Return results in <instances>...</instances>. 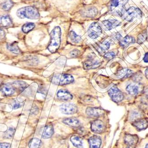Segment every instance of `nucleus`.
<instances>
[{"mask_svg": "<svg viewBox=\"0 0 148 148\" xmlns=\"http://www.w3.org/2000/svg\"><path fill=\"white\" fill-rule=\"evenodd\" d=\"M61 29L60 27H56L51 32L50 42L48 48L51 53H55L60 48L61 43Z\"/></svg>", "mask_w": 148, "mask_h": 148, "instance_id": "nucleus-1", "label": "nucleus"}, {"mask_svg": "<svg viewBox=\"0 0 148 148\" xmlns=\"http://www.w3.org/2000/svg\"><path fill=\"white\" fill-rule=\"evenodd\" d=\"M17 16L21 19L26 18L31 20H36L40 17V14L34 7L26 6L21 8L16 12Z\"/></svg>", "mask_w": 148, "mask_h": 148, "instance_id": "nucleus-2", "label": "nucleus"}, {"mask_svg": "<svg viewBox=\"0 0 148 148\" xmlns=\"http://www.w3.org/2000/svg\"><path fill=\"white\" fill-rule=\"evenodd\" d=\"M74 77L70 74H55L50 78V81L52 84L59 86L65 85L74 82Z\"/></svg>", "mask_w": 148, "mask_h": 148, "instance_id": "nucleus-3", "label": "nucleus"}, {"mask_svg": "<svg viewBox=\"0 0 148 148\" xmlns=\"http://www.w3.org/2000/svg\"><path fill=\"white\" fill-rule=\"evenodd\" d=\"M129 0H111L109 5V10L113 14L122 16L125 10V6Z\"/></svg>", "mask_w": 148, "mask_h": 148, "instance_id": "nucleus-4", "label": "nucleus"}, {"mask_svg": "<svg viewBox=\"0 0 148 148\" xmlns=\"http://www.w3.org/2000/svg\"><path fill=\"white\" fill-rule=\"evenodd\" d=\"M142 14V11L138 8L132 6L127 10H125L121 16L126 21H131L134 18L141 17Z\"/></svg>", "mask_w": 148, "mask_h": 148, "instance_id": "nucleus-5", "label": "nucleus"}, {"mask_svg": "<svg viewBox=\"0 0 148 148\" xmlns=\"http://www.w3.org/2000/svg\"><path fill=\"white\" fill-rule=\"evenodd\" d=\"M108 92L111 99L115 103H120L123 100L124 98L123 94L115 86H112L109 90Z\"/></svg>", "mask_w": 148, "mask_h": 148, "instance_id": "nucleus-6", "label": "nucleus"}, {"mask_svg": "<svg viewBox=\"0 0 148 148\" xmlns=\"http://www.w3.org/2000/svg\"><path fill=\"white\" fill-rule=\"evenodd\" d=\"M88 35L92 39H96L102 33V28L97 22H93L89 27Z\"/></svg>", "mask_w": 148, "mask_h": 148, "instance_id": "nucleus-7", "label": "nucleus"}, {"mask_svg": "<svg viewBox=\"0 0 148 148\" xmlns=\"http://www.w3.org/2000/svg\"><path fill=\"white\" fill-rule=\"evenodd\" d=\"M60 109L61 113L67 115L73 114L78 112L77 106L72 103L63 104L60 106Z\"/></svg>", "mask_w": 148, "mask_h": 148, "instance_id": "nucleus-8", "label": "nucleus"}, {"mask_svg": "<svg viewBox=\"0 0 148 148\" xmlns=\"http://www.w3.org/2000/svg\"><path fill=\"white\" fill-rule=\"evenodd\" d=\"M90 128L91 130L94 133L101 134L103 133L105 130V125L102 121L96 120L91 123Z\"/></svg>", "mask_w": 148, "mask_h": 148, "instance_id": "nucleus-9", "label": "nucleus"}, {"mask_svg": "<svg viewBox=\"0 0 148 148\" xmlns=\"http://www.w3.org/2000/svg\"><path fill=\"white\" fill-rule=\"evenodd\" d=\"M39 134L42 138L48 139L51 138L54 134V128L51 125H47L41 127Z\"/></svg>", "mask_w": 148, "mask_h": 148, "instance_id": "nucleus-10", "label": "nucleus"}, {"mask_svg": "<svg viewBox=\"0 0 148 148\" xmlns=\"http://www.w3.org/2000/svg\"><path fill=\"white\" fill-rule=\"evenodd\" d=\"M102 23L103 29L106 31L110 30L120 25L121 24L118 20L115 19L105 20L102 21Z\"/></svg>", "mask_w": 148, "mask_h": 148, "instance_id": "nucleus-11", "label": "nucleus"}, {"mask_svg": "<svg viewBox=\"0 0 148 148\" xmlns=\"http://www.w3.org/2000/svg\"><path fill=\"white\" fill-rule=\"evenodd\" d=\"M98 10L95 7H90L85 8L80 12L81 15L82 16L87 18L95 17L98 14Z\"/></svg>", "mask_w": 148, "mask_h": 148, "instance_id": "nucleus-12", "label": "nucleus"}, {"mask_svg": "<svg viewBox=\"0 0 148 148\" xmlns=\"http://www.w3.org/2000/svg\"><path fill=\"white\" fill-rule=\"evenodd\" d=\"M86 113L88 116L91 117H99L104 114L103 109L97 107H88L86 108Z\"/></svg>", "mask_w": 148, "mask_h": 148, "instance_id": "nucleus-13", "label": "nucleus"}, {"mask_svg": "<svg viewBox=\"0 0 148 148\" xmlns=\"http://www.w3.org/2000/svg\"><path fill=\"white\" fill-rule=\"evenodd\" d=\"M110 45V42L109 41H105L99 43L95 45V48L97 51L101 55H103L106 53V51L108 50Z\"/></svg>", "mask_w": 148, "mask_h": 148, "instance_id": "nucleus-14", "label": "nucleus"}, {"mask_svg": "<svg viewBox=\"0 0 148 148\" xmlns=\"http://www.w3.org/2000/svg\"><path fill=\"white\" fill-rule=\"evenodd\" d=\"M90 148H100L102 144V139L98 135H93L88 140Z\"/></svg>", "mask_w": 148, "mask_h": 148, "instance_id": "nucleus-15", "label": "nucleus"}, {"mask_svg": "<svg viewBox=\"0 0 148 148\" xmlns=\"http://www.w3.org/2000/svg\"><path fill=\"white\" fill-rule=\"evenodd\" d=\"M57 97L59 100L63 101L70 100L73 98L72 95L69 91L64 89L60 90L57 92Z\"/></svg>", "mask_w": 148, "mask_h": 148, "instance_id": "nucleus-16", "label": "nucleus"}, {"mask_svg": "<svg viewBox=\"0 0 148 148\" xmlns=\"http://www.w3.org/2000/svg\"><path fill=\"white\" fill-rule=\"evenodd\" d=\"M102 64V63L99 61L93 60H87L83 63V66L84 69L90 70L97 69Z\"/></svg>", "mask_w": 148, "mask_h": 148, "instance_id": "nucleus-17", "label": "nucleus"}, {"mask_svg": "<svg viewBox=\"0 0 148 148\" xmlns=\"http://www.w3.org/2000/svg\"><path fill=\"white\" fill-rule=\"evenodd\" d=\"M62 122L64 124L69 125L73 127H78L80 125V122L76 118L71 117V118H66L64 119Z\"/></svg>", "mask_w": 148, "mask_h": 148, "instance_id": "nucleus-18", "label": "nucleus"}, {"mask_svg": "<svg viewBox=\"0 0 148 148\" xmlns=\"http://www.w3.org/2000/svg\"><path fill=\"white\" fill-rule=\"evenodd\" d=\"M1 91L4 95L9 96L12 95L14 93L15 89L12 85L7 84L3 86Z\"/></svg>", "mask_w": 148, "mask_h": 148, "instance_id": "nucleus-19", "label": "nucleus"}, {"mask_svg": "<svg viewBox=\"0 0 148 148\" xmlns=\"http://www.w3.org/2000/svg\"><path fill=\"white\" fill-rule=\"evenodd\" d=\"M12 25V21L9 16H0V27L3 28H9Z\"/></svg>", "mask_w": 148, "mask_h": 148, "instance_id": "nucleus-20", "label": "nucleus"}, {"mask_svg": "<svg viewBox=\"0 0 148 148\" xmlns=\"http://www.w3.org/2000/svg\"><path fill=\"white\" fill-rule=\"evenodd\" d=\"M134 72L132 70L127 69H123L118 71L116 73V75L120 79L129 78L132 76Z\"/></svg>", "mask_w": 148, "mask_h": 148, "instance_id": "nucleus-21", "label": "nucleus"}, {"mask_svg": "<svg viewBox=\"0 0 148 148\" xmlns=\"http://www.w3.org/2000/svg\"><path fill=\"white\" fill-rule=\"evenodd\" d=\"M138 140V138L136 135L127 134L125 137L124 141L126 144L132 146L137 143Z\"/></svg>", "mask_w": 148, "mask_h": 148, "instance_id": "nucleus-22", "label": "nucleus"}, {"mask_svg": "<svg viewBox=\"0 0 148 148\" xmlns=\"http://www.w3.org/2000/svg\"><path fill=\"white\" fill-rule=\"evenodd\" d=\"M13 86L15 89H17L21 92H24L29 87V85L23 81H16L13 82Z\"/></svg>", "mask_w": 148, "mask_h": 148, "instance_id": "nucleus-23", "label": "nucleus"}, {"mask_svg": "<svg viewBox=\"0 0 148 148\" xmlns=\"http://www.w3.org/2000/svg\"><path fill=\"white\" fill-rule=\"evenodd\" d=\"M135 42V39L134 37L130 36H126L124 38L120 40L119 45L123 48H124L130 44H133Z\"/></svg>", "mask_w": 148, "mask_h": 148, "instance_id": "nucleus-24", "label": "nucleus"}, {"mask_svg": "<svg viewBox=\"0 0 148 148\" xmlns=\"http://www.w3.org/2000/svg\"><path fill=\"white\" fill-rule=\"evenodd\" d=\"M133 125L139 130L145 129L148 127V122L145 119L138 120L134 122Z\"/></svg>", "mask_w": 148, "mask_h": 148, "instance_id": "nucleus-25", "label": "nucleus"}, {"mask_svg": "<svg viewBox=\"0 0 148 148\" xmlns=\"http://www.w3.org/2000/svg\"><path fill=\"white\" fill-rule=\"evenodd\" d=\"M126 90L130 95L135 96L138 93V86L134 84H129L126 86Z\"/></svg>", "mask_w": 148, "mask_h": 148, "instance_id": "nucleus-26", "label": "nucleus"}, {"mask_svg": "<svg viewBox=\"0 0 148 148\" xmlns=\"http://www.w3.org/2000/svg\"><path fill=\"white\" fill-rule=\"evenodd\" d=\"M70 141L76 148H84L82 139L79 136L75 135L71 136L70 138Z\"/></svg>", "mask_w": 148, "mask_h": 148, "instance_id": "nucleus-27", "label": "nucleus"}, {"mask_svg": "<svg viewBox=\"0 0 148 148\" xmlns=\"http://www.w3.org/2000/svg\"><path fill=\"white\" fill-rule=\"evenodd\" d=\"M7 48L12 53H14L15 54H20L21 53V51L19 48L17 43L16 42H13L11 44H8L7 45Z\"/></svg>", "mask_w": 148, "mask_h": 148, "instance_id": "nucleus-28", "label": "nucleus"}, {"mask_svg": "<svg viewBox=\"0 0 148 148\" xmlns=\"http://www.w3.org/2000/svg\"><path fill=\"white\" fill-rule=\"evenodd\" d=\"M42 145L41 140L37 138L31 139L28 144L29 148H40Z\"/></svg>", "mask_w": 148, "mask_h": 148, "instance_id": "nucleus-29", "label": "nucleus"}, {"mask_svg": "<svg viewBox=\"0 0 148 148\" xmlns=\"http://www.w3.org/2000/svg\"><path fill=\"white\" fill-rule=\"evenodd\" d=\"M69 36L71 40L73 43H78L81 40V36L77 35L75 32L73 31L70 32Z\"/></svg>", "mask_w": 148, "mask_h": 148, "instance_id": "nucleus-30", "label": "nucleus"}, {"mask_svg": "<svg viewBox=\"0 0 148 148\" xmlns=\"http://www.w3.org/2000/svg\"><path fill=\"white\" fill-rule=\"evenodd\" d=\"M35 27V25L33 23H28L25 24L22 27V29L24 33H28L32 30Z\"/></svg>", "mask_w": 148, "mask_h": 148, "instance_id": "nucleus-31", "label": "nucleus"}, {"mask_svg": "<svg viewBox=\"0 0 148 148\" xmlns=\"http://www.w3.org/2000/svg\"><path fill=\"white\" fill-rule=\"evenodd\" d=\"M13 3L11 0H6L2 4V9L5 11H9L13 6Z\"/></svg>", "mask_w": 148, "mask_h": 148, "instance_id": "nucleus-32", "label": "nucleus"}, {"mask_svg": "<svg viewBox=\"0 0 148 148\" xmlns=\"http://www.w3.org/2000/svg\"><path fill=\"white\" fill-rule=\"evenodd\" d=\"M15 129L12 127H10L4 134V138H11L14 134Z\"/></svg>", "mask_w": 148, "mask_h": 148, "instance_id": "nucleus-33", "label": "nucleus"}, {"mask_svg": "<svg viewBox=\"0 0 148 148\" xmlns=\"http://www.w3.org/2000/svg\"><path fill=\"white\" fill-rule=\"evenodd\" d=\"M147 39V34L146 32H143L140 33L138 36V44H142Z\"/></svg>", "mask_w": 148, "mask_h": 148, "instance_id": "nucleus-34", "label": "nucleus"}, {"mask_svg": "<svg viewBox=\"0 0 148 148\" xmlns=\"http://www.w3.org/2000/svg\"><path fill=\"white\" fill-rule=\"evenodd\" d=\"M115 56V53H114V52H112V51H110V52L106 53L104 55V57L105 59L108 60H112L113 58H114Z\"/></svg>", "mask_w": 148, "mask_h": 148, "instance_id": "nucleus-35", "label": "nucleus"}, {"mask_svg": "<svg viewBox=\"0 0 148 148\" xmlns=\"http://www.w3.org/2000/svg\"><path fill=\"white\" fill-rule=\"evenodd\" d=\"M80 54V51L78 49H74L70 53V56L71 57L75 58L79 56Z\"/></svg>", "mask_w": 148, "mask_h": 148, "instance_id": "nucleus-36", "label": "nucleus"}, {"mask_svg": "<svg viewBox=\"0 0 148 148\" xmlns=\"http://www.w3.org/2000/svg\"><path fill=\"white\" fill-rule=\"evenodd\" d=\"M23 105V103L16 101L12 105V109L14 110L20 108L21 107H22Z\"/></svg>", "mask_w": 148, "mask_h": 148, "instance_id": "nucleus-37", "label": "nucleus"}, {"mask_svg": "<svg viewBox=\"0 0 148 148\" xmlns=\"http://www.w3.org/2000/svg\"><path fill=\"white\" fill-rule=\"evenodd\" d=\"M140 117V114L137 112H134L131 115V119L132 120H136L137 119Z\"/></svg>", "mask_w": 148, "mask_h": 148, "instance_id": "nucleus-38", "label": "nucleus"}, {"mask_svg": "<svg viewBox=\"0 0 148 148\" xmlns=\"http://www.w3.org/2000/svg\"><path fill=\"white\" fill-rule=\"evenodd\" d=\"M10 144L7 143H0V148H11Z\"/></svg>", "mask_w": 148, "mask_h": 148, "instance_id": "nucleus-39", "label": "nucleus"}, {"mask_svg": "<svg viewBox=\"0 0 148 148\" xmlns=\"http://www.w3.org/2000/svg\"><path fill=\"white\" fill-rule=\"evenodd\" d=\"M5 36V31L0 28V40H2L4 39Z\"/></svg>", "mask_w": 148, "mask_h": 148, "instance_id": "nucleus-40", "label": "nucleus"}, {"mask_svg": "<svg viewBox=\"0 0 148 148\" xmlns=\"http://www.w3.org/2000/svg\"><path fill=\"white\" fill-rule=\"evenodd\" d=\"M114 37L117 40H120H120L122 39L121 38H122V36L121 35L120 33L117 32V33H115V34L114 35Z\"/></svg>", "mask_w": 148, "mask_h": 148, "instance_id": "nucleus-41", "label": "nucleus"}, {"mask_svg": "<svg viewBox=\"0 0 148 148\" xmlns=\"http://www.w3.org/2000/svg\"><path fill=\"white\" fill-rule=\"evenodd\" d=\"M143 61L145 63H148V52H146L145 55L144 57L143 58Z\"/></svg>", "mask_w": 148, "mask_h": 148, "instance_id": "nucleus-42", "label": "nucleus"}, {"mask_svg": "<svg viewBox=\"0 0 148 148\" xmlns=\"http://www.w3.org/2000/svg\"><path fill=\"white\" fill-rule=\"evenodd\" d=\"M144 93L145 95H146L147 98H148V87H147V88H145V90Z\"/></svg>", "mask_w": 148, "mask_h": 148, "instance_id": "nucleus-43", "label": "nucleus"}, {"mask_svg": "<svg viewBox=\"0 0 148 148\" xmlns=\"http://www.w3.org/2000/svg\"><path fill=\"white\" fill-rule=\"evenodd\" d=\"M145 75L146 78L148 79V68L145 70Z\"/></svg>", "mask_w": 148, "mask_h": 148, "instance_id": "nucleus-44", "label": "nucleus"}, {"mask_svg": "<svg viewBox=\"0 0 148 148\" xmlns=\"http://www.w3.org/2000/svg\"><path fill=\"white\" fill-rule=\"evenodd\" d=\"M127 148H135V147H133L132 146H130V147H128Z\"/></svg>", "mask_w": 148, "mask_h": 148, "instance_id": "nucleus-45", "label": "nucleus"}, {"mask_svg": "<svg viewBox=\"0 0 148 148\" xmlns=\"http://www.w3.org/2000/svg\"><path fill=\"white\" fill-rule=\"evenodd\" d=\"M145 148H148V144H147V145H146Z\"/></svg>", "mask_w": 148, "mask_h": 148, "instance_id": "nucleus-46", "label": "nucleus"}]
</instances>
